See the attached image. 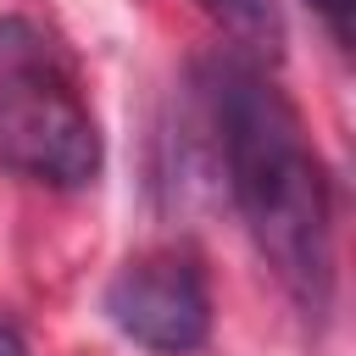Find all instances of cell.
Wrapping results in <instances>:
<instances>
[{"label":"cell","instance_id":"cell-1","mask_svg":"<svg viewBox=\"0 0 356 356\" xmlns=\"http://www.w3.org/2000/svg\"><path fill=\"white\" fill-rule=\"evenodd\" d=\"M206 100L222 134L228 189L234 206L267 256V267L284 278V289L328 312L334 295V195L323 156L306 139L300 111L267 83V72L245 56H211L206 61Z\"/></svg>","mask_w":356,"mask_h":356},{"label":"cell","instance_id":"cell-2","mask_svg":"<svg viewBox=\"0 0 356 356\" xmlns=\"http://www.w3.org/2000/svg\"><path fill=\"white\" fill-rule=\"evenodd\" d=\"M0 167L50 189H83L100 172V128L44 33L22 17L0 22Z\"/></svg>","mask_w":356,"mask_h":356},{"label":"cell","instance_id":"cell-3","mask_svg":"<svg viewBox=\"0 0 356 356\" xmlns=\"http://www.w3.org/2000/svg\"><path fill=\"white\" fill-rule=\"evenodd\" d=\"M106 312L134 345L156 356H189L211 334V289L200 261L184 250H145L117 267L106 284Z\"/></svg>","mask_w":356,"mask_h":356},{"label":"cell","instance_id":"cell-4","mask_svg":"<svg viewBox=\"0 0 356 356\" xmlns=\"http://www.w3.org/2000/svg\"><path fill=\"white\" fill-rule=\"evenodd\" d=\"M200 11L217 17L256 56H278L284 50V11H278V0H200Z\"/></svg>","mask_w":356,"mask_h":356},{"label":"cell","instance_id":"cell-5","mask_svg":"<svg viewBox=\"0 0 356 356\" xmlns=\"http://www.w3.org/2000/svg\"><path fill=\"white\" fill-rule=\"evenodd\" d=\"M0 356H28V339L11 317H0Z\"/></svg>","mask_w":356,"mask_h":356},{"label":"cell","instance_id":"cell-6","mask_svg":"<svg viewBox=\"0 0 356 356\" xmlns=\"http://www.w3.org/2000/svg\"><path fill=\"white\" fill-rule=\"evenodd\" d=\"M312 6H317V11H323L334 28H345V11H350V0H312Z\"/></svg>","mask_w":356,"mask_h":356}]
</instances>
